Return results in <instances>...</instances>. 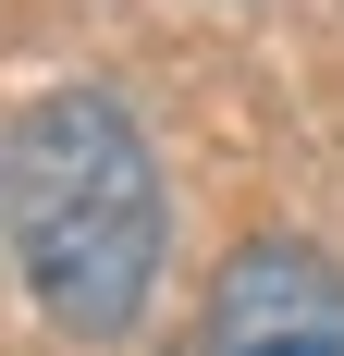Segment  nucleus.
<instances>
[{"label":"nucleus","instance_id":"f257e3e1","mask_svg":"<svg viewBox=\"0 0 344 356\" xmlns=\"http://www.w3.org/2000/svg\"><path fill=\"white\" fill-rule=\"evenodd\" d=\"M0 234L62 344H123L172 258V184L111 86H49L0 147Z\"/></svg>","mask_w":344,"mask_h":356},{"label":"nucleus","instance_id":"f03ea898","mask_svg":"<svg viewBox=\"0 0 344 356\" xmlns=\"http://www.w3.org/2000/svg\"><path fill=\"white\" fill-rule=\"evenodd\" d=\"M209 356H344V270L308 234H246L209 283Z\"/></svg>","mask_w":344,"mask_h":356}]
</instances>
